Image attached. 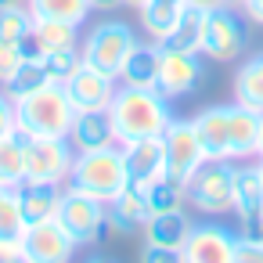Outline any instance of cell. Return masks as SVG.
I'll return each instance as SVG.
<instances>
[{
	"instance_id": "5",
	"label": "cell",
	"mask_w": 263,
	"mask_h": 263,
	"mask_svg": "<svg viewBox=\"0 0 263 263\" xmlns=\"http://www.w3.org/2000/svg\"><path fill=\"white\" fill-rule=\"evenodd\" d=\"M58 220L65 223V231L72 234L76 249H87L101 238V231L108 227V202L87 195L76 184H62V202H58Z\"/></svg>"
},
{
	"instance_id": "11",
	"label": "cell",
	"mask_w": 263,
	"mask_h": 263,
	"mask_svg": "<svg viewBox=\"0 0 263 263\" xmlns=\"http://www.w3.org/2000/svg\"><path fill=\"white\" fill-rule=\"evenodd\" d=\"M22 245H26V263H69L76 256V241L58 216L29 223Z\"/></svg>"
},
{
	"instance_id": "29",
	"label": "cell",
	"mask_w": 263,
	"mask_h": 263,
	"mask_svg": "<svg viewBox=\"0 0 263 263\" xmlns=\"http://www.w3.org/2000/svg\"><path fill=\"white\" fill-rule=\"evenodd\" d=\"M36 18L29 11V4L22 0V4H11V8H0V44H22L29 33H33Z\"/></svg>"
},
{
	"instance_id": "13",
	"label": "cell",
	"mask_w": 263,
	"mask_h": 263,
	"mask_svg": "<svg viewBox=\"0 0 263 263\" xmlns=\"http://www.w3.org/2000/svg\"><path fill=\"white\" fill-rule=\"evenodd\" d=\"M62 87H65L69 101L76 105V112H87V108H108L112 98H116V90H119V80L83 62Z\"/></svg>"
},
{
	"instance_id": "4",
	"label": "cell",
	"mask_w": 263,
	"mask_h": 263,
	"mask_svg": "<svg viewBox=\"0 0 263 263\" xmlns=\"http://www.w3.org/2000/svg\"><path fill=\"white\" fill-rule=\"evenodd\" d=\"M184 191H187V202L202 216L234 213V162L231 159H205L191 173Z\"/></svg>"
},
{
	"instance_id": "40",
	"label": "cell",
	"mask_w": 263,
	"mask_h": 263,
	"mask_svg": "<svg viewBox=\"0 0 263 263\" xmlns=\"http://www.w3.org/2000/svg\"><path fill=\"white\" fill-rule=\"evenodd\" d=\"M241 11H245V18L263 26V0H241Z\"/></svg>"
},
{
	"instance_id": "6",
	"label": "cell",
	"mask_w": 263,
	"mask_h": 263,
	"mask_svg": "<svg viewBox=\"0 0 263 263\" xmlns=\"http://www.w3.org/2000/svg\"><path fill=\"white\" fill-rule=\"evenodd\" d=\"M134 47H137V33H134L126 22H119V18L98 22V26L80 40L83 62L94 65V69H101V72H108V76H116V80H119V69H123V62H126V54H130Z\"/></svg>"
},
{
	"instance_id": "31",
	"label": "cell",
	"mask_w": 263,
	"mask_h": 263,
	"mask_svg": "<svg viewBox=\"0 0 263 263\" xmlns=\"http://www.w3.org/2000/svg\"><path fill=\"white\" fill-rule=\"evenodd\" d=\"M198 36H202V11L184 8L180 22L170 29V36L159 47H173V51H198Z\"/></svg>"
},
{
	"instance_id": "9",
	"label": "cell",
	"mask_w": 263,
	"mask_h": 263,
	"mask_svg": "<svg viewBox=\"0 0 263 263\" xmlns=\"http://www.w3.org/2000/svg\"><path fill=\"white\" fill-rule=\"evenodd\" d=\"M162 162H166V177L177 184H187L191 173L205 162V148L198 141L195 119H173L162 134Z\"/></svg>"
},
{
	"instance_id": "7",
	"label": "cell",
	"mask_w": 263,
	"mask_h": 263,
	"mask_svg": "<svg viewBox=\"0 0 263 263\" xmlns=\"http://www.w3.org/2000/svg\"><path fill=\"white\" fill-rule=\"evenodd\" d=\"M76 162V148L69 137H26L22 148V180H44V184H69Z\"/></svg>"
},
{
	"instance_id": "12",
	"label": "cell",
	"mask_w": 263,
	"mask_h": 263,
	"mask_svg": "<svg viewBox=\"0 0 263 263\" xmlns=\"http://www.w3.org/2000/svg\"><path fill=\"white\" fill-rule=\"evenodd\" d=\"M234 241L238 234L220 223H195L180 249V263H234Z\"/></svg>"
},
{
	"instance_id": "23",
	"label": "cell",
	"mask_w": 263,
	"mask_h": 263,
	"mask_svg": "<svg viewBox=\"0 0 263 263\" xmlns=\"http://www.w3.org/2000/svg\"><path fill=\"white\" fill-rule=\"evenodd\" d=\"M33 36H36V44L44 47V54H51V51H72V47H80V22L36 18Z\"/></svg>"
},
{
	"instance_id": "38",
	"label": "cell",
	"mask_w": 263,
	"mask_h": 263,
	"mask_svg": "<svg viewBox=\"0 0 263 263\" xmlns=\"http://www.w3.org/2000/svg\"><path fill=\"white\" fill-rule=\"evenodd\" d=\"M187 8L209 15V11H220V8H241V0H187Z\"/></svg>"
},
{
	"instance_id": "17",
	"label": "cell",
	"mask_w": 263,
	"mask_h": 263,
	"mask_svg": "<svg viewBox=\"0 0 263 263\" xmlns=\"http://www.w3.org/2000/svg\"><path fill=\"white\" fill-rule=\"evenodd\" d=\"M69 141H72L76 152H94V148L119 144V141H116V130H112V119H108V108H87V112H76L72 130H69Z\"/></svg>"
},
{
	"instance_id": "1",
	"label": "cell",
	"mask_w": 263,
	"mask_h": 263,
	"mask_svg": "<svg viewBox=\"0 0 263 263\" xmlns=\"http://www.w3.org/2000/svg\"><path fill=\"white\" fill-rule=\"evenodd\" d=\"M108 119H112L116 141L134 144L141 137H162L166 126L173 123V108H170V98L159 94L155 87L119 83V90L108 105Z\"/></svg>"
},
{
	"instance_id": "2",
	"label": "cell",
	"mask_w": 263,
	"mask_h": 263,
	"mask_svg": "<svg viewBox=\"0 0 263 263\" xmlns=\"http://www.w3.org/2000/svg\"><path fill=\"white\" fill-rule=\"evenodd\" d=\"M69 184L83 187L87 195H94L101 202H112L130 184V170H126L123 144H108V148H94V152H76Z\"/></svg>"
},
{
	"instance_id": "41",
	"label": "cell",
	"mask_w": 263,
	"mask_h": 263,
	"mask_svg": "<svg viewBox=\"0 0 263 263\" xmlns=\"http://www.w3.org/2000/svg\"><path fill=\"white\" fill-rule=\"evenodd\" d=\"M116 8H123V0H90V11H116Z\"/></svg>"
},
{
	"instance_id": "10",
	"label": "cell",
	"mask_w": 263,
	"mask_h": 263,
	"mask_svg": "<svg viewBox=\"0 0 263 263\" xmlns=\"http://www.w3.org/2000/svg\"><path fill=\"white\" fill-rule=\"evenodd\" d=\"M205 65L198 51H173V47H159V76H155V90L166 94L170 101L195 94V87L202 83Z\"/></svg>"
},
{
	"instance_id": "15",
	"label": "cell",
	"mask_w": 263,
	"mask_h": 263,
	"mask_svg": "<svg viewBox=\"0 0 263 263\" xmlns=\"http://www.w3.org/2000/svg\"><path fill=\"white\" fill-rule=\"evenodd\" d=\"M259 130H263V112L245 108V105H231L227 112V141H231V162L252 159L259 155Z\"/></svg>"
},
{
	"instance_id": "27",
	"label": "cell",
	"mask_w": 263,
	"mask_h": 263,
	"mask_svg": "<svg viewBox=\"0 0 263 263\" xmlns=\"http://www.w3.org/2000/svg\"><path fill=\"white\" fill-rule=\"evenodd\" d=\"M22 148H26V134H8L0 137V184L4 187H18L26 170H22Z\"/></svg>"
},
{
	"instance_id": "30",
	"label": "cell",
	"mask_w": 263,
	"mask_h": 263,
	"mask_svg": "<svg viewBox=\"0 0 263 263\" xmlns=\"http://www.w3.org/2000/svg\"><path fill=\"white\" fill-rule=\"evenodd\" d=\"M33 18H62V22H80L90 15V0H26Z\"/></svg>"
},
{
	"instance_id": "16",
	"label": "cell",
	"mask_w": 263,
	"mask_h": 263,
	"mask_svg": "<svg viewBox=\"0 0 263 263\" xmlns=\"http://www.w3.org/2000/svg\"><path fill=\"white\" fill-rule=\"evenodd\" d=\"M191 227H195V223H191V216H187L184 209H170V213H152V216L144 220L141 234H144V245H159V249H170V252L180 256V249H184Z\"/></svg>"
},
{
	"instance_id": "28",
	"label": "cell",
	"mask_w": 263,
	"mask_h": 263,
	"mask_svg": "<svg viewBox=\"0 0 263 263\" xmlns=\"http://www.w3.org/2000/svg\"><path fill=\"white\" fill-rule=\"evenodd\" d=\"M144 198H148V213H170V209H184L187 191H184V184H177L162 173L144 187Z\"/></svg>"
},
{
	"instance_id": "39",
	"label": "cell",
	"mask_w": 263,
	"mask_h": 263,
	"mask_svg": "<svg viewBox=\"0 0 263 263\" xmlns=\"http://www.w3.org/2000/svg\"><path fill=\"white\" fill-rule=\"evenodd\" d=\"M141 259L144 263H170V259H180V256L170 252V249H159V245H144L141 249Z\"/></svg>"
},
{
	"instance_id": "43",
	"label": "cell",
	"mask_w": 263,
	"mask_h": 263,
	"mask_svg": "<svg viewBox=\"0 0 263 263\" xmlns=\"http://www.w3.org/2000/svg\"><path fill=\"white\" fill-rule=\"evenodd\" d=\"M11 4H22V0H0V8H11Z\"/></svg>"
},
{
	"instance_id": "35",
	"label": "cell",
	"mask_w": 263,
	"mask_h": 263,
	"mask_svg": "<svg viewBox=\"0 0 263 263\" xmlns=\"http://www.w3.org/2000/svg\"><path fill=\"white\" fill-rule=\"evenodd\" d=\"M15 130H18V105L4 87H0V137H8Z\"/></svg>"
},
{
	"instance_id": "19",
	"label": "cell",
	"mask_w": 263,
	"mask_h": 263,
	"mask_svg": "<svg viewBox=\"0 0 263 263\" xmlns=\"http://www.w3.org/2000/svg\"><path fill=\"white\" fill-rule=\"evenodd\" d=\"M148 198H144V187L137 184H126L112 202H108V227L119 231V234H134L137 227H144L148 220Z\"/></svg>"
},
{
	"instance_id": "37",
	"label": "cell",
	"mask_w": 263,
	"mask_h": 263,
	"mask_svg": "<svg viewBox=\"0 0 263 263\" xmlns=\"http://www.w3.org/2000/svg\"><path fill=\"white\" fill-rule=\"evenodd\" d=\"M0 263H26L22 238H0Z\"/></svg>"
},
{
	"instance_id": "18",
	"label": "cell",
	"mask_w": 263,
	"mask_h": 263,
	"mask_svg": "<svg viewBox=\"0 0 263 263\" xmlns=\"http://www.w3.org/2000/svg\"><path fill=\"white\" fill-rule=\"evenodd\" d=\"M126 152V170H130V184L148 187L155 177H162L166 162H162V137H141L134 144H123Z\"/></svg>"
},
{
	"instance_id": "47",
	"label": "cell",
	"mask_w": 263,
	"mask_h": 263,
	"mask_svg": "<svg viewBox=\"0 0 263 263\" xmlns=\"http://www.w3.org/2000/svg\"><path fill=\"white\" fill-rule=\"evenodd\" d=\"M166 4H187V0H166Z\"/></svg>"
},
{
	"instance_id": "45",
	"label": "cell",
	"mask_w": 263,
	"mask_h": 263,
	"mask_svg": "<svg viewBox=\"0 0 263 263\" xmlns=\"http://www.w3.org/2000/svg\"><path fill=\"white\" fill-rule=\"evenodd\" d=\"M252 234H259V238H263V220H259V227H256V231H252Z\"/></svg>"
},
{
	"instance_id": "46",
	"label": "cell",
	"mask_w": 263,
	"mask_h": 263,
	"mask_svg": "<svg viewBox=\"0 0 263 263\" xmlns=\"http://www.w3.org/2000/svg\"><path fill=\"white\" fill-rule=\"evenodd\" d=\"M8 191H11V187H4V184H0V198H4V195H8Z\"/></svg>"
},
{
	"instance_id": "32",
	"label": "cell",
	"mask_w": 263,
	"mask_h": 263,
	"mask_svg": "<svg viewBox=\"0 0 263 263\" xmlns=\"http://www.w3.org/2000/svg\"><path fill=\"white\" fill-rule=\"evenodd\" d=\"M22 234H26V216L18 205V191L11 187L0 198V238H22Z\"/></svg>"
},
{
	"instance_id": "3",
	"label": "cell",
	"mask_w": 263,
	"mask_h": 263,
	"mask_svg": "<svg viewBox=\"0 0 263 263\" xmlns=\"http://www.w3.org/2000/svg\"><path fill=\"white\" fill-rule=\"evenodd\" d=\"M18 105V134L26 137H69L76 105L69 101L62 83H47L44 90L15 101Z\"/></svg>"
},
{
	"instance_id": "21",
	"label": "cell",
	"mask_w": 263,
	"mask_h": 263,
	"mask_svg": "<svg viewBox=\"0 0 263 263\" xmlns=\"http://www.w3.org/2000/svg\"><path fill=\"white\" fill-rule=\"evenodd\" d=\"M227 112H231V105H209L195 116V130H198V141L205 148V159H231Z\"/></svg>"
},
{
	"instance_id": "14",
	"label": "cell",
	"mask_w": 263,
	"mask_h": 263,
	"mask_svg": "<svg viewBox=\"0 0 263 263\" xmlns=\"http://www.w3.org/2000/svg\"><path fill=\"white\" fill-rule=\"evenodd\" d=\"M234 213L245 227V234H252L263 220V170L249 166L241 159V166L234 162Z\"/></svg>"
},
{
	"instance_id": "24",
	"label": "cell",
	"mask_w": 263,
	"mask_h": 263,
	"mask_svg": "<svg viewBox=\"0 0 263 263\" xmlns=\"http://www.w3.org/2000/svg\"><path fill=\"white\" fill-rule=\"evenodd\" d=\"M234 101L245 108L263 112V54L249 58L234 76Z\"/></svg>"
},
{
	"instance_id": "48",
	"label": "cell",
	"mask_w": 263,
	"mask_h": 263,
	"mask_svg": "<svg viewBox=\"0 0 263 263\" xmlns=\"http://www.w3.org/2000/svg\"><path fill=\"white\" fill-rule=\"evenodd\" d=\"M259 170H263V162H259Z\"/></svg>"
},
{
	"instance_id": "44",
	"label": "cell",
	"mask_w": 263,
	"mask_h": 263,
	"mask_svg": "<svg viewBox=\"0 0 263 263\" xmlns=\"http://www.w3.org/2000/svg\"><path fill=\"white\" fill-rule=\"evenodd\" d=\"M259 159H263V130H259Z\"/></svg>"
},
{
	"instance_id": "25",
	"label": "cell",
	"mask_w": 263,
	"mask_h": 263,
	"mask_svg": "<svg viewBox=\"0 0 263 263\" xmlns=\"http://www.w3.org/2000/svg\"><path fill=\"white\" fill-rule=\"evenodd\" d=\"M184 8H187V4H166V0H148V4L141 8V26H144V33H148L155 44H162V40L170 36V29L180 22Z\"/></svg>"
},
{
	"instance_id": "8",
	"label": "cell",
	"mask_w": 263,
	"mask_h": 263,
	"mask_svg": "<svg viewBox=\"0 0 263 263\" xmlns=\"http://www.w3.org/2000/svg\"><path fill=\"white\" fill-rule=\"evenodd\" d=\"M249 33H245V18L234 8H220L202 15V36H198V54L213 58V62H238V54L245 51Z\"/></svg>"
},
{
	"instance_id": "36",
	"label": "cell",
	"mask_w": 263,
	"mask_h": 263,
	"mask_svg": "<svg viewBox=\"0 0 263 263\" xmlns=\"http://www.w3.org/2000/svg\"><path fill=\"white\" fill-rule=\"evenodd\" d=\"M18 65H22L18 47L15 44H0V87H8V80L18 72Z\"/></svg>"
},
{
	"instance_id": "26",
	"label": "cell",
	"mask_w": 263,
	"mask_h": 263,
	"mask_svg": "<svg viewBox=\"0 0 263 263\" xmlns=\"http://www.w3.org/2000/svg\"><path fill=\"white\" fill-rule=\"evenodd\" d=\"M51 83V76H47V69H44V58H22V65H18V72L8 80V94L15 98V101H22V98H29V94H36V90H44Z\"/></svg>"
},
{
	"instance_id": "33",
	"label": "cell",
	"mask_w": 263,
	"mask_h": 263,
	"mask_svg": "<svg viewBox=\"0 0 263 263\" xmlns=\"http://www.w3.org/2000/svg\"><path fill=\"white\" fill-rule=\"evenodd\" d=\"M83 65V54H80V47H72V51H51V54H44V69H47V76H51V83H65L76 69Z\"/></svg>"
},
{
	"instance_id": "20",
	"label": "cell",
	"mask_w": 263,
	"mask_h": 263,
	"mask_svg": "<svg viewBox=\"0 0 263 263\" xmlns=\"http://www.w3.org/2000/svg\"><path fill=\"white\" fill-rule=\"evenodd\" d=\"M18 205H22V216H26V227L29 223H40V220H51L58 216V202H62V184H44V180H22L18 187Z\"/></svg>"
},
{
	"instance_id": "22",
	"label": "cell",
	"mask_w": 263,
	"mask_h": 263,
	"mask_svg": "<svg viewBox=\"0 0 263 263\" xmlns=\"http://www.w3.org/2000/svg\"><path fill=\"white\" fill-rule=\"evenodd\" d=\"M155 76H159V44H141L126 54L123 69H119V83H130V87H155Z\"/></svg>"
},
{
	"instance_id": "34",
	"label": "cell",
	"mask_w": 263,
	"mask_h": 263,
	"mask_svg": "<svg viewBox=\"0 0 263 263\" xmlns=\"http://www.w3.org/2000/svg\"><path fill=\"white\" fill-rule=\"evenodd\" d=\"M234 263H263V238L241 231L234 241Z\"/></svg>"
},
{
	"instance_id": "42",
	"label": "cell",
	"mask_w": 263,
	"mask_h": 263,
	"mask_svg": "<svg viewBox=\"0 0 263 263\" xmlns=\"http://www.w3.org/2000/svg\"><path fill=\"white\" fill-rule=\"evenodd\" d=\"M123 4H126V8H137V11H141V8L148 4V0H123Z\"/></svg>"
}]
</instances>
